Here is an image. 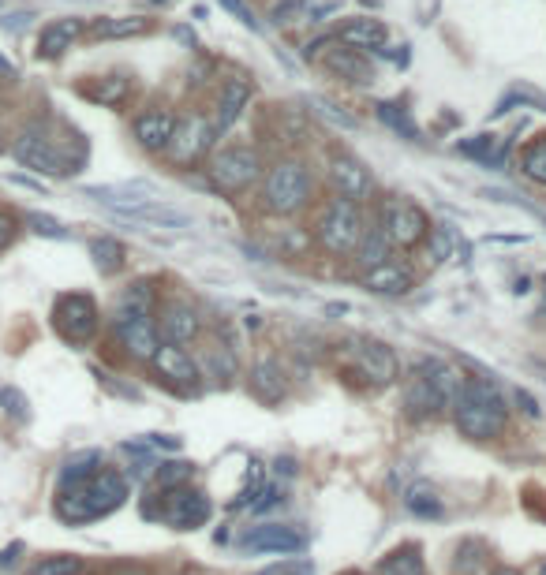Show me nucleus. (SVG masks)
Here are the masks:
<instances>
[{"label":"nucleus","instance_id":"864d4df0","mask_svg":"<svg viewBox=\"0 0 546 575\" xmlns=\"http://www.w3.org/2000/svg\"><path fill=\"white\" fill-rule=\"evenodd\" d=\"M490 575H524L520 568H509V564H502V568H494Z\"/></svg>","mask_w":546,"mask_h":575},{"label":"nucleus","instance_id":"0eeeda50","mask_svg":"<svg viewBox=\"0 0 546 575\" xmlns=\"http://www.w3.org/2000/svg\"><path fill=\"white\" fill-rule=\"evenodd\" d=\"M378 232L389 239L393 251H416L419 243L431 232V217L423 206H416L412 198L389 195L378 202V217H374Z\"/></svg>","mask_w":546,"mask_h":575},{"label":"nucleus","instance_id":"a19ab883","mask_svg":"<svg viewBox=\"0 0 546 575\" xmlns=\"http://www.w3.org/2000/svg\"><path fill=\"white\" fill-rule=\"evenodd\" d=\"M427 254H431L434 266H442V262H449L453 258V232H449L446 225H431V232H427Z\"/></svg>","mask_w":546,"mask_h":575},{"label":"nucleus","instance_id":"b1692460","mask_svg":"<svg viewBox=\"0 0 546 575\" xmlns=\"http://www.w3.org/2000/svg\"><path fill=\"white\" fill-rule=\"evenodd\" d=\"M158 314V288L154 281H131L124 292L116 295L113 303V325L116 322H131V318H154Z\"/></svg>","mask_w":546,"mask_h":575},{"label":"nucleus","instance_id":"f8f14e48","mask_svg":"<svg viewBox=\"0 0 546 575\" xmlns=\"http://www.w3.org/2000/svg\"><path fill=\"white\" fill-rule=\"evenodd\" d=\"M348 366H352V374L363 378L367 385L374 389H382V385H393V381L401 378V363H397V355L389 344L374 337H352L348 340Z\"/></svg>","mask_w":546,"mask_h":575},{"label":"nucleus","instance_id":"c9c22d12","mask_svg":"<svg viewBox=\"0 0 546 575\" xmlns=\"http://www.w3.org/2000/svg\"><path fill=\"white\" fill-rule=\"evenodd\" d=\"M404 508H408L412 516H419V519H438L442 512H446V505H442L438 490H434V486H427V482H416L412 490L404 493Z\"/></svg>","mask_w":546,"mask_h":575},{"label":"nucleus","instance_id":"7c9ffc66","mask_svg":"<svg viewBox=\"0 0 546 575\" xmlns=\"http://www.w3.org/2000/svg\"><path fill=\"white\" fill-rule=\"evenodd\" d=\"M120 217H128V221H143V225H161V228H187L191 225V217L184 210H173V206H165V202H143V206H135V210L120 213Z\"/></svg>","mask_w":546,"mask_h":575},{"label":"nucleus","instance_id":"423d86ee","mask_svg":"<svg viewBox=\"0 0 546 575\" xmlns=\"http://www.w3.org/2000/svg\"><path fill=\"white\" fill-rule=\"evenodd\" d=\"M363 228H367L363 206H356V202H348L341 195L318 198L315 221H311V239L318 243V251H326L330 258H352Z\"/></svg>","mask_w":546,"mask_h":575},{"label":"nucleus","instance_id":"20e7f679","mask_svg":"<svg viewBox=\"0 0 546 575\" xmlns=\"http://www.w3.org/2000/svg\"><path fill=\"white\" fill-rule=\"evenodd\" d=\"M128 501V482L120 471L113 467H98L87 482H79V486H64L57 497V516L64 523H90V519H101L116 512V508Z\"/></svg>","mask_w":546,"mask_h":575},{"label":"nucleus","instance_id":"f257e3e1","mask_svg":"<svg viewBox=\"0 0 546 575\" xmlns=\"http://www.w3.org/2000/svg\"><path fill=\"white\" fill-rule=\"evenodd\" d=\"M453 422H457L460 437L468 441H498L509 430V404H505L502 389L490 378H464L460 381V393L453 400Z\"/></svg>","mask_w":546,"mask_h":575},{"label":"nucleus","instance_id":"393cba45","mask_svg":"<svg viewBox=\"0 0 546 575\" xmlns=\"http://www.w3.org/2000/svg\"><path fill=\"white\" fill-rule=\"evenodd\" d=\"M87 34V23L79 15H64V19H53L49 27H42L38 34V57L42 60H57L72 49L79 38Z\"/></svg>","mask_w":546,"mask_h":575},{"label":"nucleus","instance_id":"49530a36","mask_svg":"<svg viewBox=\"0 0 546 575\" xmlns=\"http://www.w3.org/2000/svg\"><path fill=\"white\" fill-rule=\"evenodd\" d=\"M513 98L517 101H528V105H535L539 113H546V94H539L535 86H528V83H520L517 90H513Z\"/></svg>","mask_w":546,"mask_h":575},{"label":"nucleus","instance_id":"f03ea898","mask_svg":"<svg viewBox=\"0 0 546 575\" xmlns=\"http://www.w3.org/2000/svg\"><path fill=\"white\" fill-rule=\"evenodd\" d=\"M315 198V172L303 157H277L266 165L259 183V210L270 217H300L311 210Z\"/></svg>","mask_w":546,"mask_h":575},{"label":"nucleus","instance_id":"412c9836","mask_svg":"<svg viewBox=\"0 0 546 575\" xmlns=\"http://www.w3.org/2000/svg\"><path fill=\"white\" fill-rule=\"evenodd\" d=\"M120 348L128 355L131 363H150L154 351L161 348V333L154 318H131V322H116L113 325Z\"/></svg>","mask_w":546,"mask_h":575},{"label":"nucleus","instance_id":"6ab92c4d","mask_svg":"<svg viewBox=\"0 0 546 575\" xmlns=\"http://www.w3.org/2000/svg\"><path fill=\"white\" fill-rule=\"evenodd\" d=\"M244 549L251 553H281V557H292V553H303L307 549V534L288 527V523H259L244 531Z\"/></svg>","mask_w":546,"mask_h":575},{"label":"nucleus","instance_id":"4c0bfd02","mask_svg":"<svg viewBox=\"0 0 546 575\" xmlns=\"http://www.w3.org/2000/svg\"><path fill=\"white\" fill-rule=\"evenodd\" d=\"M378 120L382 124H389L397 135H404L408 142H423L419 139V127L416 120H412V113L404 109V105H393V101H378Z\"/></svg>","mask_w":546,"mask_h":575},{"label":"nucleus","instance_id":"3c124183","mask_svg":"<svg viewBox=\"0 0 546 575\" xmlns=\"http://www.w3.org/2000/svg\"><path fill=\"white\" fill-rule=\"evenodd\" d=\"M277 501H281V490H262V501H255L251 512H266V508H273Z\"/></svg>","mask_w":546,"mask_h":575},{"label":"nucleus","instance_id":"5fc2aeb1","mask_svg":"<svg viewBox=\"0 0 546 575\" xmlns=\"http://www.w3.org/2000/svg\"><path fill=\"white\" fill-rule=\"evenodd\" d=\"M0 75H15V68H12V64H8L4 57H0Z\"/></svg>","mask_w":546,"mask_h":575},{"label":"nucleus","instance_id":"e433bc0d","mask_svg":"<svg viewBox=\"0 0 546 575\" xmlns=\"http://www.w3.org/2000/svg\"><path fill=\"white\" fill-rule=\"evenodd\" d=\"M83 557H75V553H49V557H38V561L30 564L27 575H83Z\"/></svg>","mask_w":546,"mask_h":575},{"label":"nucleus","instance_id":"a211bd4d","mask_svg":"<svg viewBox=\"0 0 546 575\" xmlns=\"http://www.w3.org/2000/svg\"><path fill=\"white\" fill-rule=\"evenodd\" d=\"M255 98V83L247 79V75H225L221 83H217V98H214V131L217 135H225L240 116L247 113V105Z\"/></svg>","mask_w":546,"mask_h":575},{"label":"nucleus","instance_id":"f3484780","mask_svg":"<svg viewBox=\"0 0 546 575\" xmlns=\"http://www.w3.org/2000/svg\"><path fill=\"white\" fill-rule=\"evenodd\" d=\"M176 120L180 116L169 105H146L143 113H135V120H131V139L139 142V150L161 157L173 142Z\"/></svg>","mask_w":546,"mask_h":575},{"label":"nucleus","instance_id":"dca6fc26","mask_svg":"<svg viewBox=\"0 0 546 575\" xmlns=\"http://www.w3.org/2000/svg\"><path fill=\"white\" fill-rule=\"evenodd\" d=\"M356 284H360L363 292L382 295V299H401V295H408L419 284V273L412 269V262H404V258L393 254L382 266L363 269L360 277H356Z\"/></svg>","mask_w":546,"mask_h":575},{"label":"nucleus","instance_id":"ddd939ff","mask_svg":"<svg viewBox=\"0 0 546 575\" xmlns=\"http://www.w3.org/2000/svg\"><path fill=\"white\" fill-rule=\"evenodd\" d=\"M146 366H150V374H154L161 385H169L173 393H180V396L202 393L199 359H195L187 348H180V344H165V340H161V348L154 351V359Z\"/></svg>","mask_w":546,"mask_h":575},{"label":"nucleus","instance_id":"4d7b16f0","mask_svg":"<svg viewBox=\"0 0 546 575\" xmlns=\"http://www.w3.org/2000/svg\"><path fill=\"white\" fill-rule=\"evenodd\" d=\"M363 4H371V8H378V4H382V0H363Z\"/></svg>","mask_w":546,"mask_h":575},{"label":"nucleus","instance_id":"6e6552de","mask_svg":"<svg viewBox=\"0 0 546 575\" xmlns=\"http://www.w3.org/2000/svg\"><path fill=\"white\" fill-rule=\"evenodd\" d=\"M12 157L23 169L42 172V176H72V172H79V165H83V157H72L38 124L19 131V139L12 142Z\"/></svg>","mask_w":546,"mask_h":575},{"label":"nucleus","instance_id":"c85d7f7f","mask_svg":"<svg viewBox=\"0 0 546 575\" xmlns=\"http://www.w3.org/2000/svg\"><path fill=\"white\" fill-rule=\"evenodd\" d=\"M83 94H87L94 105L120 109V105L131 98V79L128 75H101V79H94V83L83 86Z\"/></svg>","mask_w":546,"mask_h":575},{"label":"nucleus","instance_id":"79ce46f5","mask_svg":"<svg viewBox=\"0 0 546 575\" xmlns=\"http://www.w3.org/2000/svg\"><path fill=\"white\" fill-rule=\"evenodd\" d=\"M266 490L262 486V463L259 460H251L247 463V482H244V490L236 493V501H232V508H247V505H255V497Z\"/></svg>","mask_w":546,"mask_h":575},{"label":"nucleus","instance_id":"58836bf2","mask_svg":"<svg viewBox=\"0 0 546 575\" xmlns=\"http://www.w3.org/2000/svg\"><path fill=\"white\" fill-rule=\"evenodd\" d=\"M191 478H195V463H184V460L161 463L158 475H154V490L158 493L180 490V486H191Z\"/></svg>","mask_w":546,"mask_h":575},{"label":"nucleus","instance_id":"39448f33","mask_svg":"<svg viewBox=\"0 0 546 575\" xmlns=\"http://www.w3.org/2000/svg\"><path fill=\"white\" fill-rule=\"evenodd\" d=\"M266 157L255 142H229L214 146V154L206 157V180L221 198H244L251 187L262 183Z\"/></svg>","mask_w":546,"mask_h":575},{"label":"nucleus","instance_id":"6e6d98bb","mask_svg":"<svg viewBox=\"0 0 546 575\" xmlns=\"http://www.w3.org/2000/svg\"><path fill=\"white\" fill-rule=\"evenodd\" d=\"M146 4H161V8H165V4H173V0H146Z\"/></svg>","mask_w":546,"mask_h":575},{"label":"nucleus","instance_id":"09e8293b","mask_svg":"<svg viewBox=\"0 0 546 575\" xmlns=\"http://www.w3.org/2000/svg\"><path fill=\"white\" fill-rule=\"evenodd\" d=\"M513 404H517L528 419H539V415H543V407L535 404V396L528 393V389H517V393H513Z\"/></svg>","mask_w":546,"mask_h":575},{"label":"nucleus","instance_id":"de8ad7c7","mask_svg":"<svg viewBox=\"0 0 546 575\" xmlns=\"http://www.w3.org/2000/svg\"><path fill=\"white\" fill-rule=\"evenodd\" d=\"M15 232H19V221H15L12 213L0 210V251H8V247H12Z\"/></svg>","mask_w":546,"mask_h":575},{"label":"nucleus","instance_id":"5701e85b","mask_svg":"<svg viewBox=\"0 0 546 575\" xmlns=\"http://www.w3.org/2000/svg\"><path fill=\"white\" fill-rule=\"evenodd\" d=\"M333 38L341 45H348V49H360V53L371 49V53H378L389 42V30L374 15H356V19H348V23H341V27L333 30Z\"/></svg>","mask_w":546,"mask_h":575},{"label":"nucleus","instance_id":"2eb2a0df","mask_svg":"<svg viewBox=\"0 0 546 575\" xmlns=\"http://www.w3.org/2000/svg\"><path fill=\"white\" fill-rule=\"evenodd\" d=\"M326 180H330V195H341L348 202H356V206L374 198V172L356 154H348V150H333L330 154Z\"/></svg>","mask_w":546,"mask_h":575},{"label":"nucleus","instance_id":"bf43d9fd","mask_svg":"<svg viewBox=\"0 0 546 575\" xmlns=\"http://www.w3.org/2000/svg\"><path fill=\"white\" fill-rule=\"evenodd\" d=\"M352 575H360V572H352Z\"/></svg>","mask_w":546,"mask_h":575},{"label":"nucleus","instance_id":"8fccbe9b","mask_svg":"<svg viewBox=\"0 0 546 575\" xmlns=\"http://www.w3.org/2000/svg\"><path fill=\"white\" fill-rule=\"evenodd\" d=\"M322 109H326V116H330L333 124H341V127H360L356 124V116H348V113H337V105H330V101H318Z\"/></svg>","mask_w":546,"mask_h":575},{"label":"nucleus","instance_id":"13d9d810","mask_svg":"<svg viewBox=\"0 0 546 575\" xmlns=\"http://www.w3.org/2000/svg\"><path fill=\"white\" fill-rule=\"evenodd\" d=\"M539 575H546V561H543V568H539Z\"/></svg>","mask_w":546,"mask_h":575},{"label":"nucleus","instance_id":"a878e982","mask_svg":"<svg viewBox=\"0 0 546 575\" xmlns=\"http://www.w3.org/2000/svg\"><path fill=\"white\" fill-rule=\"evenodd\" d=\"M90 198H98L105 206H113L116 213H128L143 202H154V183L150 180H131V183H105V187H87Z\"/></svg>","mask_w":546,"mask_h":575},{"label":"nucleus","instance_id":"603ef678","mask_svg":"<svg viewBox=\"0 0 546 575\" xmlns=\"http://www.w3.org/2000/svg\"><path fill=\"white\" fill-rule=\"evenodd\" d=\"M173 34H176V38H180V42H184V45H191V49H195V34H191V30H187V27H176Z\"/></svg>","mask_w":546,"mask_h":575},{"label":"nucleus","instance_id":"9d476101","mask_svg":"<svg viewBox=\"0 0 546 575\" xmlns=\"http://www.w3.org/2000/svg\"><path fill=\"white\" fill-rule=\"evenodd\" d=\"M98 325L101 314L94 295L87 292L57 295V303H53V329L60 333V340H68L72 348H87L90 340L98 337Z\"/></svg>","mask_w":546,"mask_h":575},{"label":"nucleus","instance_id":"1a4fd4ad","mask_svg":"<svg viewBox=\"0 0 546 575\" xmlns=\"http://www.w3.org/2000/svg\"><path fill=\"white\" fill-rule=\"evenodd\" d=\"M217 139H221V135L214 131V120L206 113L180 116L173 131V142H169V150L161 157H165L173 169H199V165H206V157L214 154Z\"/></svg>","mask_w":546,"mask_h":575},{"label":"nucleus","instance_id":"f704fd0d","mask_svg":"<svg viewBox=\"0 0 546 575\" xmlns=\"http://www.w3.org/2000/svg\"><path fill=\"white\" fill-rule=\"evenodd\" d=\"M517 169H520V176H524L528 183H535V187H546V135L532 139L528 146H524V150H520Z\"/></svg>","mask_w":546,"mask_h":575},{"label":"nucleus","instance_id":"4468645a","mask_svg":"<svg viewBox=\"0 0 546 575\" xmlns=\"http://www.w3.org/2000/svg\"><path fill=\"white\" fill-rule=\"evenodd\" d=\"M154 322H158V333L165 344L191 348V344H199V340L206 337V318H202V310L195 307L191 299H184V295H173V299L158 303Z\"/></svg>","mask_w":546,"mask_h":575},{"label":"nucleus","instance_id":"c756f323","mask_svg":"<svg viewBox=\"0 0 546 575\" xmlns=\"http://www.w3.org/2000/svg\"><path fill=\"white\" fill-rule=\"evenodd\" d=\"M386 258H393V247H389V239L378 232V225H367L363 228L360 243H356V251H352V262H356V269H374L382 266Z\"/></svg>","mask_w":546,"mask_h":575},{"label":"nucleus","instance_id":"a18cd8bd","mask_svg":"<svg viewBox=\"0 0 546 575\" xmlns=\"http://www.w3.org/2000/svg\"><path fill=\"white\" fill-rule=\"evenodd\" d=\"M221 8H225V12H232V15H236V19H240V23H244V27H251V30H262V23H259V19H255V12H251V8H247L244 0H221Z\"/></svg>","mask_w":546,"mask_h":575},{"label":"nucleus","instance_id":"2f4dec72","mask_svg":"<svg viewBox=\"0 0 546 575\" xmlns=\"http://www.w3.org/2000/svg\"><path fill=\"white\" fill-rule=\"evenodd\" d=\"M378 575H427V561H423V549L416 542L408 546H397L393 553L382 557L378 564Z\"/></svg>","mask_w":546,"mask_h":575},{"label":"nucleus","instance_id":"7ed1b4c3","mask_svg":"<svg viewBox=\"0 0 546 575\" xmlns=\"http://www.w3.org/2000/svg\"><path fill=\"white\" fill-rule=\"evenodd\" d=\"M460 381H464V374H457L449 363H438V359H423V363H416V370L408 374L404 393H401L404 415L412 422L438 419L442 411L453 407V400H457V393H460Z\"/></svg>","mask_w":546,"mask_h":575},{"label":"nucleus","instance_id":"c03bdc74","mask_svg":"<svg viewBox=\"0 0 546 575\" xmlns=\"http://www.w3.org/2000/svg\"><path fill=\"white\" fill-rule=\"evenodd\" d=\"M27 225L34 228L38 236H53V239H64V236H68L60 221H53V217H42V213H27Z\"/></svg>","mask_w":546,"mask_h":575},{"label":"nucleus","instance_id":"cd10ccee","mask_svg":"<svg viewBox=\"0 0 546 575\" xmlns=\"http://www.w3.org/2000/svg\"><path fill=\"white\" fill-rule=\"evenodd\" d=\"M154 23L146 15H124V19H94L87 27L90 42H120V38H143L150 34Z\"/></svg>","mask_w":546,"mask_h":575},{"label":"nucleus","instance_id":"aec40b11","mask_svg":"<svg viewBox=\"0 0 546 575\" xmlns=\"http://www.w3.org/2000/svg\"><path fill=\"white\" fill-rule=\"evenodd\" d=\"M318 64L330 71L333 79H341V83H352V86H371L374 83L371 60L363 57L360 49H348V45H341L337 38H333L330 49L318 57Z\"/></svg>","mask_w":546,"mask_h":575},{"label":"nucleus","instance_id":"ea45409f","mask_svg":"<svg viewBox=\"0 0 546 575\" xmlns=\"http://www.w3.org/2000/svg\"><path fill=\"white\" fill-rule=\"evenodd\" d=\"M98 467H101L98 452H79V456H72V460L64 463V471H60V490H64V486H79V482H87Z\"/></svg>","mask_w":546,"mask_h":575},{"label":"nucleus","instance_id":"473e14b6","mask_svg":"<svg viewBox=\"0 0 546 575\" xmlns=\"http://www.w3.org/2000/svg\"><path fill=\"white\" fill-rule=\"evenodd\" d=\"M90 258H94V266H98L101 277H113V273L124 269L128 251H124V243H120V239L98 236V239H90Z\"/></svg>","mask_w":546,"mask_h":575},{"label":"nucleus","instance_id":"37998d69","mask_svg":"<svg viewBox=\"0 0 546 575\" xmlns=\"http://www.w3.org/2000/svg\"><path fill=\"white\" fill-rule=\"evenodd\" d=\"M0 407H4V411H8L15 422H27L30 419L27 396L19 393V389H12V385H0Z\"/></svg>","mask_w":546,"mask_h":575},{"label":"nucleus","instance_id":"4be33fe9","mask_svg":"<svg viewBox=\"0 0 546 575\" xmlns=\"http://www.w3.org/2000/svg\"><path fill=\"white\" fill-rule=\"evenodd\" d=\"M247 389H251V396H255L259 404H266V407L281 404V400L288 396L285 366L277 363L273 355H262V359H255V363H251V374H247Z\"/></svg>","mask_w":546,"mask_h":575},{"label":"nucleus","instance_id":"bb28decb","mask_svg":"<svg viewBox=\"0 0 546 575\" xmlns=\"http://www.w3.org/2000/svg\"><path fill=\"white\" fill-rule=\"evenodd\" d=\"M199 370H202V378H210L214 385H229L232 378H240V355H236V344L210 340V344L202 348Z\"/></svg>","mask_w":546,"mask_h":575},{"label":"nucleus","instance_id":"72a5a7b5","mask_svg":"<svg viewBox=\"0 0 546 575\" xmlns=\"http://www.w3.org/2000/svg\"><path fill=\"white\" fill-rule=\"evenodd\" d=\"M453 150H457V154H464V157H475V161H487V165H490V161H494V165H502L509 142L483 131V135H472V139H460Z\"/></svg>","mask_w":546,"mask_h":575},{"label":"nucleus","instance_id":"9b49d317","mask_svg":"<svg viewBox=\"0 0 546 575\" xmlns=\"http://www.w3.org/2000/svg\"><path fill=\"white\" fill-rule=\"evenodd\" d=\"M154 501H158V505H143V512L161 519V523H169L173 531H195V527H202V523L210 519V512H214L210 497L202 490H191V486L154 493Z\"/></svg>","mask_w":546,"mask_h":575}]
</instances>
